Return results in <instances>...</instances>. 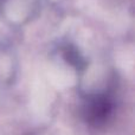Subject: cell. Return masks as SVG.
Here are the masks:
<instances>
[{"label":"cell","instance_id":"6da1fadb","mask_svg":"<svg viewBox=\"0 0 135 135\" xmlns=\"http://www.w3.org/2000/svg\"><path fill=\"white\" fill-rule=\"evenodd\" d=\"M110 105L105 100L96 98L86 108V120L93 126H101L105 123L110 115Z\"/></svg>","mask_w":135,"mask_h":135}]
</instances>
